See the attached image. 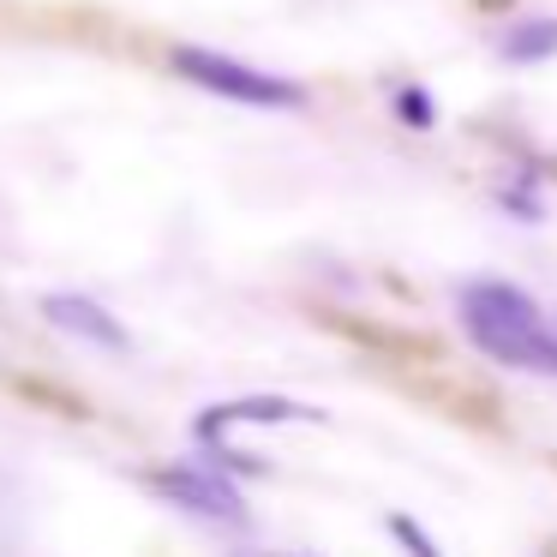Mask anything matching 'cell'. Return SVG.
<instances>
[{
  "label": "cell",
  "instance_id": "6da1fadb",
  "mask_svg": "<svg viewBox=\"0 0 557 557\" xmlns=\"http://www.w3.org/2000/svg\"><path fill=\"white\" fill-rule=\"evenodd\" d=\"M456 318L485 360L509 366V372L557 377V318H545L516 282H468L456 294Z\"/></svg>",
  "mask_w": 557,
  "mask_h": 557
},
{
  "label": "cell",
  "instance_id": "7a4b0ae2",
  "mask_svg": "<svg viewBox=\"0 0 557 557\" xmlns=\"http://www.w3.org/2000/svg\"><path fill=\"white\" fill-rule=\"evenodd\" d=\"M169 61H174V73H181L186 85H198L205 97L240 102V109H300L306 102V90L294 85V78L258 73V66L234 61V54H222V49H193V42H181Z\"/></svg>",
  "mask_w": 557,
  "mask_h": 557
},
{
  "label": "cell",
  "instance_id": "3957f363",
  "mask_svg": "<svg viewBox=\"0 0 557 557\" xmlns=\"http://www.w3.org/2000/svg\"><path fill=\"white\" fill-rule=\"evenodd\" d=\"M150 492H162L169 504H181L186 516H205V521H222V528H240L246 509H240V492L222 480L216 468L205 461H186V468H162L150 473Z\"/></svg>",
  "mask_w": 557,
  "mask_h": 557
},
{
  "label": "cell",
  "instance_id": "277c9868",
  "mask_svg": "<svg viewBox=\"0 0 557 557\" xmlns=\"http://www.w3.org/2000/svg\"><path fill=\"white\" fill-rule=\"evenodd\" d=\"M42 318H49L61 336H78L85 348H102V354H126V348H133L126 324L109 312V306L90 300V294H49V300H42Z\"/></svg>",
  "mask_w": 557,
  "mask_h": 557
},
{
  "label": "cell",
  "instance_id": "5b68a950",
  "mask_svg": "<svg viewBox=\"0 0 557 557\" xmlns=\"http://www.w3.org/2000/svg\"><path fill=\"white\" fill-rule=\"evenodd\" d=\"M288 420H318L306 401H288V396H246V401H216V408H205L193 420V437L198 444H216L222 432H234V425H288Z\"/></svg>",
  "mask_w": 557,
  "mask_h": 557
},
{
  "label": "cell",
  "instance_id": "8992f818",
  "mask_svg": "<svg viewBox=\"0 0 557 557\" xmlns=\"http://www.w3.org/2000/svg\"><path fill=\"white\" fill-rule=\"evenodd\" d=\"M509 66H540V61H557V18H521L516 30H504L497 42Z\"/></svg>",
  "mask_w": 557,
  "mask_h": 557
},
{
  "label": "cell",
  "instance_id": "52a82bcc",
  "mask_svg": "<svg viewBox=\"0 0 557 557\" xmlns=\"http://www.w3.org/2000/svg\"><path fill=\"white\" fill-rule=\"evenodd\" d=\"M389 533H396V540H408V552H413V557H437V545L425 540V533L413 528L408 516H389Z\"/></svg>",
  "mask_w": 557,
  "mask_h": 557
},
{
  "label": "cell",
  "instance_id": "ba28073f",
  "mask_svg": "<svg viewBox=\"0 0 557 557\" xmlns=\"http://www.w3.org/2000/svg\"><path fill=\"white\" fill-rule=\"evenodd\" d=\"M396 109L408 114L413 126H432V102H425V90H413V85H408V90L396 97Z\"/></svg>",
  "mask_w": 557,
  "mask_h": 557
}]
</instances>
